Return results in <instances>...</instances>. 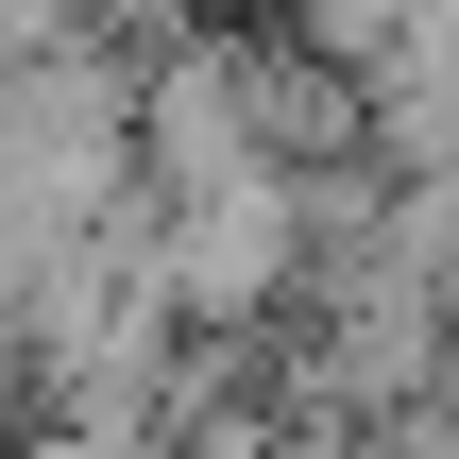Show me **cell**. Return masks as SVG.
Segmentation results:
<instances>
[{
  "instance_id": "6da1fadb",
  "label": "cell",
  "mask_w": 459,
  "mask_h": 459,
  "mask_svg": "<svg viewBox=\"0 0 459 459\" xmlns=\"http://www.w3.org/2000/svg\"><path fill=\"white\" fill-rule=\"evenodd\" d=\"M136 221H153V273H170V307L187 324H273L290 290H307V170H221V187H136Z\"/></svg>"
},
{
  "instance_id": "7a4b0ae2",
  "label": "cell",
  "mask_w": 459,
  "mask_h": 459,
  "mask_svg": "<svg viewBox=\"0 0 459 459\" xmlns=\"http://www.w3.org/2000/svg\"><path fill=\"white\" fill-rule=\"evenodd\" d=\"M443 17H459V0H290V34H307L341 85H392V68H409Z\"/></svg>"
},
{
  "instance_id": "3957f363",
  "label": "cell",
  "mask_w": 459,
  "mask_h": 459,
  "mask_svg": "<svg viewBox=\"0 0 459 459\" xmlns=\"http://www.w3.org/2000/svg\"><path fill=\"white\" fill-rule=\"evenodd\" d=\"M187 17H204V0H85V34H136V51H153V34H187Z\"/></svg>"
}]
</instances>
